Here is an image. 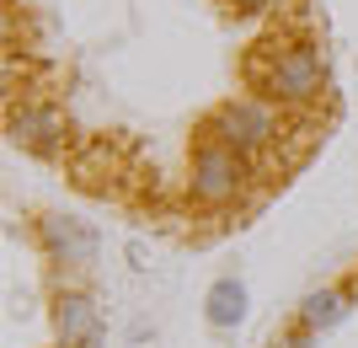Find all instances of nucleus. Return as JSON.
<instances>
[{"label": "nucleus", "mask_w": 358, "mask_h": 348, "mask_svg": "<svg viewBox=\"0 0 358 348\" xmlns=\"http://www.w3.org/2000/svg\"><path fill=\"white\" fill-rule=\"evenodd\" d=\"M203 316H209V327H241L246 321V284L241 279H214L209 295H203Z\"/></svg>", "instance_id": "6e6552de"}, {"label": "nucleus", "mask_w": 358, "mask_h": 348, "mask_svg": "<svg viewBox=\"0 0 358 348\" xmlns=\"http://www.w3.org/2000/svg\"><path fill=\"white\" fill-rule=\"evenodd\" d=\"M102 305L86 289H59L54 295V337L59 348H102Z\"/></svg>", "instance_id": "423d86ee"}, {"label": "nucleus", "mask_w": 358, "mask_h": 348, "mask_svg": "<svg viewBox=\"0 0 358 348\" xmlns=\"http://www.w3.org/2000/svg\"><path fill=\"white\" fill-rule=\"evenodd\" d=\"M230 16H262V11H273L278 0H220Z\"/></svg>", "instance_id": "1a4fd4ad"}, {"label": "nucleus", "mask_w": 358, "mask_h": 348, "mask_svg": "<svg viewBox=\"0 0 358 348\" xmlns=\"http://www.w3.org/2000/svg\"><path fill=\"white\" fill-rule=\"evenodd\" d=\"M268 348H310V333H305V327H289V333H278Z\"/></svg>", "instance_id": "9d476101"}, {"label": "nucleus", "mask_w": 358, "mask_h": 348, "mask_svg": "<svg viewBox=\"0 0 358 348\" xmlns=\"http://www.w3.org/2000/svg\"><path fill=\"white\" fill-rule=\"evenodd\" d=\"M246 182H252V161L246 155H236L230 145H220V139L198 134L193 139V155H187V198H193L198 209H230L241 193H246Z\"/></svg>", "instance_id": "7ed1b4c3"}, {"label": "nucleus", "mask_w": 358, "mask_h": 348, "mask_svg": "<svg viewBox=\"0 0 358 348\" xmlns=\"http://www.w3.org/2000/svg\"><path fill=\"white\" fill-rule=\"evenodd\" d=\"M38 246H43L48 263L75 268V273H86L91 263H96V252H102L96 230H91L86 220H75V214H43V220H38Z\"/></svg>", "instance_id": "39448f33"}, {"label": "nucleus", "mask_w": 358, "mask_h": 348, "mask_svg": "<svg viewBox=\"0 0 358 348\" xmlns=\"http://www.w3.org/2000/svg\"><path fill=\"white\" fill-rule=\"evenodd\" d=\"M6 134H11V145H22L27 155H54L64 139H70V118H64L59 102L27 97V102L6 107Z\"/></svg>", "instance_id": "20e7f679"}, {"label": "nucleus", "mask_w": 358, "mask_h": 348, "mask_svg": "<svg viewBox=\"0 0 358 348\" xmlns=\"http://www.w3.org/2000/svg\"><path fill=\"white\" fill-rule=\"evenodd\" d=\"M246 81L257 97L278 107H310L327 91V54H321V43H305V38H284V43L268 38L246 60Z\"/></svg>", "instance_id": "f257e3e1"}, {"label": "nucleus", "mask_w": 358, "mask_h": 348, "mask_svg": "<svg viewBox=\"0 0 358 348\" xmlns=\"http://www.w3.org/2000/svg\"><path fill=\"white\" fill-rule=\"evenodd\" d=\"M348 311H353V289H343V284H321V289H310V295L299 300L294 327H305L310 337H321V333H331V327H337Z\"/></svg>", "instance_id": "0eeeda50"}, {"label": "nucleus", "mask_w": 358, "mask_h": 348, "mask_svg": "<svg viewBox=\"0 0 358 348\" xmlns=\"http://www.w3.org/2000/svg\"><path fill=\"white\" fill-rule=\"evenodd\" d=\"M198 134H209L220 145H230L236 155L257 161L262 151H273L284 139V118H278V102H268V97H224L209 118L198 123Z\"/></svg>", "instance_id": "f03ea898"}]
</instances>
